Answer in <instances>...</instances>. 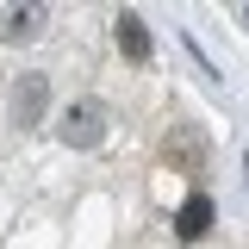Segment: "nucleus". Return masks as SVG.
I'll use <instances>...</instances> for the list:
<instances>
[{
  "label": "nucleus",
  "instance_id": "nucleus-2",
  "mask_svg": "<svg viewBox=\"0 0 249 249\" xmlns=\"http://www.w3.org/2000/svg\"><path fill=\"white\" fill-rule=\"evenodd\" d=\"M119 50H124V56H150V37H143V25H137L131 13L119 19Z\"/></svg>",
  "mask_w": 249,
  "mask_h": 249
},
{
  "label": "nucleus",
  "instance_id": "nucleus-1",
  "mask_svg": "<svg viewBox=\"0 0 249 249\" xmlns=\"http://www.w3.org/2000/svg\"><path fill=\"white\" fill-rule=\"evenodd\" d=\"M206 224H212V199H206V193H193L181 212H175V237H181V243H199V237H206Z\"/></svg>",
  "mask_w": 249,
  "mask_h": 249
},
{
  "label": "nucleus",
  "instance_id": "nucleus-4",
  "mask_svg": "<svg viewBox=\"0 0 249 249\" xmlns=\"http://www.w3.org/2000/svg\"><path fill=\"white\" fill-rule=\"evenodd\" d=\"M37 106H44V88H37V81H31V88H19V119H31Z\"/></svg>",
  "mask_w": 249,
  "mask_h": 249
},
{
  "label": "nucleus",
  "instance_id": "nucleus-3",
  "mask_svg": "<svg viewBox=\"0 0 249 249\" xmlns=\"http://www.w3.org/2000/svg\"><path fill=\"white\" fill-rule=\"evenodd\" d=\"M75 137L93 143V112H88V106H81V112H69V143H75Z\"/></svg>",
  "mask_w": 249,
  "mask_h": 249
}]
</instances>
